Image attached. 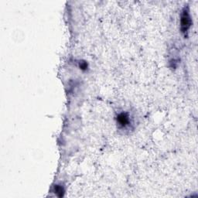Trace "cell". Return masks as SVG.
I'll return each mask as SVG.
<instances>
[{
	"label": "cell",
	"mask_w": 198,
	"mask_h": 198,
	"mask_svg": "<svg viewBox=\"0 0 198 198\" xmlns=\"http://www.w3.org/2000/svg\"><path fill=\"white\" fill-rule=\"evenodd\" d=\"M191 24H192V20H191L189 10L185 8L184 10H183L182 14H181L180 19V27L182 32L184 33L187 32L188 29L190 27Z\"/></svg>",
	"instance_id": "1"
},
{
	"label": "cell",
	"mask_w": 198,
	"mask_h": 198,
	"mask_svg": "<svg viewBox=\"0 0 198 198\" xmlns=\"http://www.w3.org/2000/svg\"><path fill=\"white\" fill-rule=\"evenodd\" d=\"M116 119H117V123L121 127H126L129 123V117L125 112H122V113L118 114Z\"/></svg>",
	"instance_id": "2"
},
{
	"label": "cell",
	"mask_w": 198,
	"mask_h": 198,
	"mask_svg": "<svg viewBox=\"0 0 198 198\" xmlns=\"http://www.w3.org/2000/svg\"><path fill=\"white\" fill-rule=\"evenodd\" d=\"M54 192L59 197H63V194H64V189H63V186H61L60 185H55Z\"/></svg>",
	"instance_id": "3"
},
{
	"label": "cell",
	"mask_w": 198,
	"mask_h": 198,
	"mask_svg": "<svg viewBox=\"0 0 198 198\" xmlns=\"http://www.w3.org/2000/svg\"><path fill=\"white\" fill-rule=\"evenodd\" d=\"M79 67L81 70H84H84H86L87 68H88V63H87L85 61L81 62V63H80Z\"/></svg>",
	"instance_id": "4"
}]
</instances>
